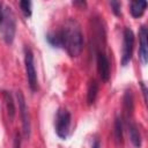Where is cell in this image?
Masks as SVG:
<instances>
[{
  "label": "cell",
  "instance_id": "cell-1",
  "mask_svg": "<svg viewBox=\"0 0 148 148\" xmlns=\"http://www.w3.org/2000/svg\"><path fill=\"white\" fill-rule=\"evenodd\" d=\"M54 34L57 37L58 47L65 49L68 56L72 58L80 56L83 49V35L77 21L73 18L67 20L61 30Z\"/></svg>",
  "mask_w": 148,
  "mask_h": 148
},
{
  "label": "cell",
  "instance_id": "cell-2",
  "mask_svg": "<svg viewBox=\"0 0 148 148\" xmlns=\"http://www.w3.org/2000/svg\"><path fill=\"white\" fill-rule=\"evenodd\" d=\"M0 31L6 44H12L16 32V21L10 7H3V17L0 23Z\"/></svg>",
  "mask_w": 148,
  "mask_h": 148
},
{
  "label": "cell",
  "instance_id": "cell-3",
  "mask_svg": "<svg viewBox=\"0 0 148 148\" xmlns=\"http://www.w3.org/2000/svg\"><path fill=\"white\" fill-rule=\"evenodd\" d=\"M71 127V113L66 109H59L54 118V131L57 135L65 140L69 134Z\"/></svg>",
  "mask_w": 148,
  "mask_h": 148
},
{
  "label": "cell",
  "instance_id": "cell-4",
  "mask_svg": "<svg viewBox=\"0 0 148 148\" xmlns=\"http://www.w3.org/2000/svg\"><path fill=\"white\" fill-rule=\"evenodd\" d=\"M24 65H25V74L28 84L31 91H36L37 86V74L35 68V61H34V53L29 47L24 49Z\"/></svg>",
  "mask_w": 148,
  "mask_h": 148
},
{
  "label": "cell",
  "instance_id": "cell-5",
  "mask_svg": "<svg viewBox=\"0 0 148 148\" xmlns=\"http://www.w3.org/2000/svg\"><path fill=\"white\" fill-rule=\"evenodd\" d=\"M134 46V35L130 28H125L123 32V49H121V65L126 66L130 64L133 54Z\"/></svg>",
  "mask_w": 148,
  "mask_h": 148
},
{
  "label": "cell",
  "instance_id": "cell-6",
  "mask_svg": "<svg viewBox=\"0 0 148 148\" xmlns=\"http://www.w3.org/2000/svg\"><path fill=\"white\" fill-rule=\"evenodd\" d=\"M16 98L18 102V112L21 116V120H22V131H23V135L25 139H28L30 136V132H31V125H30V118H29V112H28V106L25 104V99L24 96L22 94V91H17L16 92Z\"/></svg>",
  "mask_w": 148,
  "mask_h": 148
},
{
  "label": "cell",
  "instance_id": "cell-7",
  "mask_svg": "<svg viewBox=\"0 0 148 148\" xmlns=\"http://www.w3.org/2000/svg\"><path fill=\"white\" fill-rule=\"evenodd\" d=\"M96 64H97V72L99 74V77L102 81H108L110 79V61L108 57L103 52H97L96 54Z\"/></svg>",
  "mask_w": 148,
  "mask_h": 148
},
{
  "label": "cell",
  "instance_id": "cell-8",
  "mask_svg": "<svg viewBox=\"0 0 148 148\" xmlns=\"http://www.w3.org/2000/svg\"><path fill=\"white\" fill-rule=\"evenodd\" d=\"M147 37H148V31L146 27H141L139 31V39H140V46H139V56L143 65L147 64V58H148V50H147Z\"/></svg>",
  "mask_w": 148,
  "mask_h": 148
},
{
  "label": "cell",
  "instance_id": "cell-9",
  "mask_svg": "<svg viewBox=\"0 0 148 148\" xmlns=\"http://www.w3.org/2000/svg\"><path fill=\"white\" fill-rule=\"evenodd\" d=\"M128 134H130V139L131 142L133 143V146L135 148H140L141 147V135L139 132L138 126L134 123H128Z\"/></svg>",
  "mask_w": 148,
  "mask_h": 148
},
{
  "label": "cell",
  "instance_id": "cell-10",
  "mask_svg": "<svg viewBox=\"0 0 148 148\" xmlns=\"http://www.w3.org/2000/svg\"><path fill=\"white\" fill-rule=\"evenodd\" d=\"M146 7H147L146 1H132L131 5H130V12H131L133 17L138 18V17L143 15V13L146 10Z\"/></svg>",
  "mask_w": 148,
  "mask_h": 148
},
{
  "label": "cell",
  "instance_id": "cell-11",
  "mask_svg": "<svg viewBox=\"0 0 148 148\" xmlns=\"http://www.w3.org/2000/svg\"><path fill=\"white\" fill-rule=\"evenodd\" d=\"M97 92H98V83L96 82V80H90L89 86H88V92H87V101L88 104H94V102L96 101L97 97Z\"/></svg>",
  "mask_w": 148,
  "mask_h": 148
},
{
  "label": "cell",
  "instance_id": "cell-12",
  "mask_svg": "<svg viewBox=\"0 0 148 148\" xmlns=\"http://www.w3.org/2000/svg\"><path fill=\"white\" fill-rule=\"evenodd\" d=\"M3 96H5V101H6L8 117H9V119H13L14 116H15V104H14L13 97L8 91H3Z\"/></svg>",
  "mask_w": 148,
  "mask_h": 148
},
{
  "label": "cell",
  "instance_id": "cell-13",
  "mask_svg": "<svg viewBox=\"0 0 148 148\" xmlns=\"http://www.w3.org/2000/svg\"><path fill=\"white\" fill-rule=\"evenodd\" d=\"M114 135L117 142H123V124L119 118H116L114 121Z\"/></svg>",
  "mask_w": 148,
  "mask_h": 148
},
{
  "label": "cell",
  "instance_id": "cell-14",
  "mask_svg": "<svg viewBox=\"0 0 148 148\" xmlns=\"http://www.w3.org/2000/svg\"><path fill=\"white\" fill-rule=\"evenodd\" d=\"M124 104H125L126 112L131 113L133 111V96H132L131 91H126V94L124 96Z\"/></svg>",
  "mask_w": 148,
  "mask_h": 148
},
{
  "label": "cell",
  "instance_id": "cell-15",
  "mask_svg": "<svg viewBox=\"0 0 148 148\" xmlns=\"http://www.w3.org/2000/svg\"><path fill=\"white\" fill-rule=\"evenodd\" d=\"M31 5H32L31 1H28V0L20 1V8H21V10L25 17L31 16Z\"/></svg>",
  "mask_w": 148,
  "mask_h": 148
},
{
  "label": "cell",
  "instance_id": "cell-16",
  "mask_svg": "<svg viewBox=\"0 0 148 148\" xmlns=\"http://www.w3.org/2000/svg\"><path fill=\"white\" fill-rule=\"evenodd\" d=\"M110 6L112 7V10H113V13L116 15H119L120 14V7H121L120 2H118V1H111L110 2Z\"/></svg>",
  "mask_w": 148,
  "mask_h": 148
},
{
  "label": "cell",
  "instance_id": "cell-17",
  "mask_svg": "<svg viewBox=\"0 0 148 148\" xmlns=\"http://www.w3.org/2000/svg\"><path fill=\"white\" fill-rule=\"evenodd\" d=\"M14 148H21V140L17 133L15 134V138H14Z\"/></svg>",
  "mask_w": 148,
  "mask_h": 148
},
{
  "label": "cell",
  "instance_id": "cell-18",
  "mask_svg": "<svg viewBox=\"0 0 148 148\" xmlns=\"http://www.w3.org/2000/svg\"><path fill=\"white\" fill-rule=\"evenodd\" d=\"M141 88H142V92H143V97H145V101L147 102V89H146V86L143 82H141Z\"/></svg>",
  "mask_w": 148,
  "mask_h": 148
},
{
  "label": "cell",
  "instance_id": "cell-19",
  "mask_svg": "<svg viewBox=\"0 0 148 148\" xmlns=\"http://www.w3.org/2000/svg\"><path fill=\"white\" fill-rule=\"evenodd\" d=\"M91 148H101V142H99V140H98V139H95V141L92 142Z\"/></svg>",
  "mask_w": 148,
  "mask_h": 148
},
{
  "label": "cell",
  "instance_id": "cell-20",
  "mask_svg": "<svg viewBox=\"0 0 148 148\" xmlns=\"http://www.w3.org/2000/svg\"><path fill=\"white\" fill-rule=\"evenodd\" d=\"M2 17H3V5L0 2V23L2 21Z\"/></svg>",
  "mask_w": 148,
  "mask_h": 148
}]
</instances>
